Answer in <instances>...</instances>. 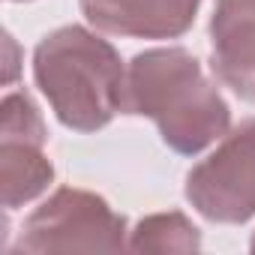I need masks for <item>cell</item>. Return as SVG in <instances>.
<instances>
[{"mask_svg": "<svg viewBox=\"0 0 255 255\" xmlns=\"http://www.w3.org/2000/svg\"><path fill=\"white\" fill-rule=\"evenodd\" d=\"M54 180V165L39 144L0 141V192L3 207L15 210L48 189Z\"/></svg>", "mask_w": 255, "mask_h": 255, "instance_id": "7", "label": "cell"}, {"mask_svg": "<svg viewBox=\"0 0 255 255\" xmlns=\"http://www.w3.org/2000/svg\"><path fill=\"white\" fill-rule=\"evenodd\" d=\"M249 249H252V252H255V237H252V243H249Z\"/></svg>", "mask_w": 255, "mask_h": 255, "instance_id": "10", "label": "cell"}, {"mask_svg": "<svg viewBox=\"0 0 255 255\" xmlns=\"http://www.w3.org/2000/svg\"><path fill=\"white\" fill-rule=\"evenodd\" d=\"M45 138V120L36 102L21 90L6 93L0 102V141H24L42 147Z\"/></svg>", "mask_w": 255, "mask_h": 255, "instance_id": "9", "label": "cell"}, {"mask_svg": "<svg viewBox=\"0 0 255 255\" xmlns=\"http://www.w3.org/2000/svg\"><path fill=\"white\" fill-rule=\"evenodd\" d=\"M84 18L111 36L177 39L183 36L201 0H78Z\"/></svg>", "mask_w": 255, "mask_h": 255, "instance_id": "5", "label": "cell"}, {"mask_svg": "<svg viewBox=\"0 0 255 255\" xmlns=\"http://www.w3.org/2000/svg\"><path fill=\"white\" fill-rule=\"evenodd\" d=\"M15 3H24V0H15Z\"/></svg>", "mask_w": 255, "mask_h": 255, "instance_id": "11", "label": "cell"}, {"mask_svg": "<svg viewBox=\"0 0 255 255\" xmlns=\"http://www.w3.org/2000/svg\"><path fill=\"white\" fill-rule=\"evenodd\" d=\"M126 114H144L162 141L195 156L228 135L231 108L186 48H150L126 66Z\"/></svg>", "mask_w": 255, "mask_h": 255, "instance_id": "1", "label": "cell"}, {"mask_svg": "<svg viewBox=\"0 0 255 255\" xmlns=\"http://www.w3.org/2000/svg\"><path fill=\"white\" fill-rule=\"evenodd\" d=\"M33 78L57 120L75 132H96L126 111V66L117 48L87 27L48 33L33 51Z\"/></svg>", "mask_w": 255, "mask_h": 255, "instance_id": "2", "label": "cell"}, {"mask_svg": "<svg viewBox=\"0 0 255 255\" xmlns=\"http://www.w3.org/2000/svg\"><path fill=\"white\" fill-rule=\"evenodd\" d=\"M123 246H129L126 219L105 198L60 186L24 219L15 252H120Z\"/></svg>", "mask_w": 255, "mask_h": 255, "instance_id": "3", "label": "cell"}, {"mask_svg": "<svg viewBox=\"0 0 255 255\" xmlns=\"http://www.w3.org/2000/svg\"><path fill=\"white\" fill-rule=\"evenodd\" d=\"M129 249L132 252H198L201 234L177 210L153 213L135 225V231L129 237Z\"/></svg>", "mask_w": 255, "mask_h": 255, "instance_id": "8", "label": "cell"}, {"mask_svg": "<svg viewBox=\"0 0 255 255\" xmlns=\"http://www.w3.org/2000/svg\"><path fill=\"white\" fill-rule=\"evenodd\" d=\"M210 45L219 81L255 102V0H216Z\"/></svg>", "mask_w": 255, "mask_h": 255, "instance_id": "6", "label": "cell"}, {"mask_svg": "<svg viewBox=\"0 0 255 255\" xmlns=\"http://www.w3.org/2000/svg\"><path fill=\"white\" fill-rule=\"evenodd\" d=\"M186 198L219 225H240L255 216V120L240 123L186 174Z\"/></svg>", "mask_w": 255, "mask_h": 255, "instance_id": "4", "label": "cell"}]
</instances>
